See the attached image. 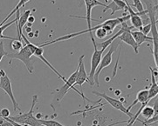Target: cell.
Instances as JSON below:
<instances>
[{
  "label": "cell",
  "mask_w": 158,
  "mask_h": 126,
  "mask_svg": "<svg viewBox=\"0 0 158 126\" xmlns=\"http://www.w3.org/2000/svg\"><path fill=\"white\" fill-rule=\"evenodd\" d=\"M147 6V15L149 17V23L151 25L150 32L152 33V43H153V53L155 65L158 66V32H157V4L153 5L151 0H143Z\"/></svg>",
  "instance_id": "1"
},
{
  "label": "cell",
  "mask_w": 158,
  "mask_h": 126,
  "mask_svg": "<svg viewBox=\"0 0 158 126\" xmlns=\"http://www.w3.org/2000/svg\"><path fill=\"white\" fill-rule=\"evenodd\" d=\"M0 89H2L3 91H5V93L9 96V97L11 100L12 103V105H13V110L14 111H21L20 107L19 106V104L16 100L14 94H13V91H12V87H11V82H10V77L8 76H5L4 77H1L0 78Z\"/></svg>",
  "instance_id": "8"
},
{
  "label": "cell",
  "mask_w": 158,
  "mask_h": 126,
  "mask_svg": "<svg viewBox=\"0 0 158 126\" xmlns=\"http://www.w3.org/2000/svg\"><path fill=\"white\" fill-rule=\"evenodd\" d=\"M84 55H81L79 58V65H78V71H77V77H76V82H75V85H79L82 87L83 84L88 82V76L86 72L85 69V65H84Z\"/></svg>",
  "instance_id": "9"
},
{
  "label": "cell",
  "mask_w": 158,
  "mask_h": 126,
  "mask_svg": "<svg viewBox=\"0 0 158 126\" xmlns=\"http://www.w3.org/2000/svg\"><path fill=\"white\" fill-rule=\"evenodd\" d=\"M29 1H31V0H19V3H18V4H17V5L15 6V8H14L13 10H11L10 13H9V15L7 16V17L5 18V19H4V20H3L2 22H1V23H0V26H1V25H5V23H6V21L8 20V19L10 18V17H11V16L13 15L14 13H16V12H17L18 10H19V9H20L21 7H24V6H25V5H26V4L28 3V2H29Z\"/></svg>",
  "instance_id": "16"
},
{
  "label": "cell",
  "mask_w": 158,
  "mask_h": 126,
  "mask_svg": "<svg viewBox=\"0 0 158 126\" xmlns=\"http://www.w3.org/2000/svg\"><path fill=\"white\" fill-rule=\"evenodd\" d=\"M85 2V5H86V18L87 22V29H90L92 27L91 25V22H92V18H91V14H92V10L98 5H101L102 7H105L106 5L101 3L98 0H84Z\"/></svg>",
  "instance_id": "10"
},
{
  "label": "cell",
  "mask_w": 158,
  "mask_h": 126,
  "mask_svg": "<svg viewBox=\"0 0 158 126\" xmlns=\"http://www.w3.org/2000/svg\"><path fill=\"white\" fill-rule=\"evenodd\" d=\"M51 3L52 4H54L55 3V0H51Z\"/></svg>",
  "instance_id": "29"
},
{
  "label": "cell",
  "mask_w": 158,
  "mask_h": 126,
  "mask_svg": "<svg viewBox=\"0 0 158 126\" xmlns=\"http://www.w3.org/2000/svg\"><path fill=\"white\" fill-rule=\"evenodd\" d=\"M43 54H44V49H43V47H40V46H39L38 45H37V47H36L35 50H34L33 56H35V57H37L38 58H40V59H41V60L43 61V62H44V63L46 64V65L48 66V67H49V68L51 69L52 71H53V72H54V73H55V74H56V75L58 76V77H60V79H61V80L64 81V83H65V82H66V78H65V77H63V76H62L61 74H60V73L59 72V71H57L56 69H55V68H54L53 66L51 64H50V63L48 62V60H47L46 57H44V55H43Z\"/></svg>",
  "instance_id": "12"
},
{
  "label": "cell",
  "mask_w": 158,
  "mask_h": 126,
  "mask_svg": "<svg viewBox=\"0 0 158 126\" xmlns=\"http://www.w3.org/2000/svg\"><path fill=\"white\" fill-rule=\"evenodd\" d=\"M126 3H127V11H128V15H129V19H130V22L132 24V27L140 30L143 26V23H144L142 19V18H141V14L134 11V10L130 7L129 4L127 3V0H126Z\"/></svg>",
  "instance_id": "11"
},
{
  "label": "cell",
  "mask_w": 158,
  "mask_h": 126,
  "mask_svg": "<svg viewBox=\"0 0 158 126\" xmlns=\"http://www.w3.org/2000/svg\"><path fill=\"white\" fill-rule=\"evenodd\" d=\"M119 46V43L116 42V39L112 42V44L109 45V50H107V52L104 56H102V60L100 62V65L97 68L96 71L94 76V82H95L97 86L100 85V82H99V76L101 74V72L104 68H106L107 66H109L112 63V56L113 53L116 50L117 47Z\"/></svg>",
  "instance_id": "4"
},
{
  "label": "cell",
  "mask_w": 158,
  "mask_h": 126,
  "mask_svg": "<svg viewBox=\"0 0 158 126\" xmlns=\"http://www.w3.org/2000/svg\"><path fill=\"white\" fill-rule=\"evenodd\" d=\"M148 102H149V100H148V89H145V90H143V91H140L137 93V95H136V98H135V100L134 101L132 104H131V105L127 108V110H128V111H130V109L133 108V107L137 103H141V104H144V103H146V104H148Z\"/></svg>",
  "instance_id": "14"
},
{
  "label": "cell",
  "mask_w": 158,
  "mask_h": 126,
  "mask_svg": "<svg viewBox=\"0 0 158 126\" xmlns=\"http://www.w3.org/2000/svg\"><path fill=\"white\" fill-rule=\"evenodd\" d=\"M150 30H151V25H150V23H149L148 25H143V27H142L139 30H140L142 33H143L144 35L148 36V34H149V32H150Z\"/></svg>",
  "instance_id": "23"
},
{
  "label": "cell",
  "mask_w": 158,
  "mask_h": 126,
  "mask_svg": "<svg viewBox=\"0 0 158 126\" xmlns=\"http://www.w3.org/2000/svg\"><path fill=\"white\" fill-rule=\"evenodd\" d=\"M23 46L24 45H23L22 41L19 40L17 38H14L13 40H11V42H10V48L13 50H16L17 52L19 51L23 48Z\"/></svg>",
  "instance_id": "21"
},
{
  "label": "cell",
  "mask_w": 158,
  "mask_h": 126,
  "mask_svg": "<svg viewBox=\"0 0 158 126\" xmlns=\"http://www.w3.org/2000/svg\"><path fill=\"white\" fill-rule=\"evenodd\" d=\"M39 120L41 124L44 126H65L56 120H44V119H39Z\"/></svg>",
  "instance_id": "22"
},
{
  "label": "cell",
  "mask_w": 158,
  "mask_h": 126,
  "mask_svg": "<svg viewBox=\"0 0 158 126\" xmlns=\"http://www.w3.org/2000/svg\"><path fill=\"white\" fill-rule=\"evenodd\" d=\"M93 94H94L95 96H100L101 98H103V99H105V100L107 101V103L110 104V105L112 106L113 108H114V109H116L118 111H122L123 113L124 114H126L127 116H128V118L129 119H131L134 116V114L130 112V111H128L127 110V108L125 107V105L123 104V103L122 101L118 100V99H115V98H113L111 96H107L106 93H101V92H97V91H92ZM128 119V120H129Z\"/></svg>",
  "instance_id": "7"
},
{
  "label": "cell",
  "mask_w": 158,
  "mask_h": 126,
  "mask_svg": "<svg viewBox=\"0 0 158 126\" xmlns=\"http://www.w3.org/2000/svg\"><path fill=\"white\" fill-rule=\"evenodd\" d=\"M127 121H122V122H117V123H114V124H109L107 126H115L118 125V124H124V123H127Z\"/></svg>",
  "instance_id": "27"
},
{
  "label": "cell",
  "mask_w": 158,
  "mask_h": 126,
  "mask_svg": "<svg viewBox=\"0 0 158 126\" xmlns=\"http://www.w3.org/2000/svg\"><path fill=\"white\" fill-rule=\"evenodd\" d=\"M140 115H142L145 119L151 118L155 115V111H154L153 107H151V106L149 105H145L143 108Z\"/></svg>",
  "instance_id": "18"
},
{
  "label": "cell",
  "mask_w": 158,
  "mask_h": 126,
  "mask_svg": "<svg viewBox=\"0 0 158 126\" xmlns=\"http://www.w3.org/2000/svg\"><path fill=\"white\" fill-rule=\"evenodd\" d=\"M10 111L7 108L0 109V118H5L10 116Z\"/></svg>",
  "instance_id": "24"
},
{
  "label": "cell",
  "mask_w": 158,
  "mask_h": 126,
  "mask_svg": "<svg viewBox=\"0 0 158 126\" xmlns=\"http://www.w3.org/2000/svg\"><path fill=\"white\" fill-rule=\"evenodd\" d=\"M19 14H20V12H19V10H18V11H17V14H16V15H17V18H16L14 20L10 21V22L8 23V24H5V25H3L0 26V39H10V40H13V39H14L13 37H7V36L3 35V32H4V30H5L6 28H8V27L10 26L12 24H14L16 21L19 19Z\"/></svg>",
  "instance_id": "17"
},
{
  "label": "cell",
  "mask_w": 158,
  "mask_h": 126,
  "mask_svg": "<svg viewBox=\"0 0 158 126\" xmlns=\"http://www.w3.org/2000/svg\"><path fill=\"white\" fill-rule=\"evenodd\" d=\"M7 57L10 58L9 61V65L11 64V61L14 59H19L25 65L29 73H32L34 71V60H32V56L33 52L31 51V48L29 46L26 45L23 46V48L19 51L16 52V53H7Z\"/></svg>",
  "instance_id": "3"
},
{
  "label": "cell",
  "mask_w": 158,
  "mask_h": 126,
  "mask_svg": "<svg viewBox=\"0 0 158 126\" xmlns=\"http://www.w3.org/2000/svg\"><path fill=\"white\" fill-rule=\"evenodd\" d=\"M107 10H111V14H110V16H113L116 11H118V10H123V9L115 2L112 1L109 5H106L105 9L103 10V12H106Z\"/></svg>",
  "instance_id": "20"
},
{
  "label": "cell",
  "mask_w": 158,
  "mask_h": 126,
  "mask_svg": "<svg viewBox=\"0 0 158 126\" xmlns=\"http://www.w3.org/2000/svg\"><path fill=\"white\" fill-rule=\"evenodd\" d=\"M34 21H35V18H34V17H33L32 15H31L30 17H29V18H28V20H27V22H30V23H31V24H32Z\"/></svg>",
  "instance_id": "26"
},
{
  "label": "cell",
  "mask_w": 158,
  "mask_h": 126,
  "mask_svg": "<svg viewBox=\"0 0 158 126\" xmlns=\"http://www.w3.org/2000/svg\"><path fill=\"white\" fill-rule=\"evenodd\" d=\"M5 76H6L5 71H4V70H2V69H0V78H1V77H4Z\"/></svg>",
  "instance_id": "28"
},
{
  "label": "cell",
  "mask_w": 158,
  "mask_h": 126,
  "mask_svg": "<svg viewBox=\"0 0 158 126\" xmlns=\"http://www.w3.org/2000/svg\"><path fill=\"white\" fill-rule=\"evenodd\" d=\"M77 71H78V68H77L76 70L74 71V72H73V74L70 75V77L67 78L65 82V84H64V85L61 86L59 90H57V101L58 102H60V101H61L63 98H64V96H66V94L68 92L69 90H71L73 89L74 91H76L78 94H80V96H81L82 98L84 99V100H86L87 99V101H89V102H92L91 100H89L88 98H87L86 96H84V94L81 93V91H79L77 90L76 88L74 87L75 85V82H76V77H77Z\"/></svg>",
  "instance_id": "5"
},
{
  "label": "cell",
  "mask_w": 158,
  "mask_h": 126,
  "mask_svg": "<svg viewBox=\"0 0 158 126\" xmlns=\"http://www.w3.org/2000/svg\"><path fill=\"white\" fill-rule=\"evenodd\" d=\"M37 103H38V96L34 95L32 96V102H31V108L29 111L25 113H22L20 115H18V116H9L8 118L15 123L20 124L25 126H44L40 123L39 118H37L33 115V109H34Z\"/></svg>",
  "instance_id": "2"
},
{
  "label": "cell",
  "mask_w": 158,
  "mask_h": 126,
  "mask_svg": "<svg viewBox=\"0 0 158 126\" xmlns=\"http://www.w3.org/2000/svg\"><path fill=\"white\" fill-rule=\"evenodd\" d=\"M90 34V37L92 39L93 45H94V53L92 55V58H91V68H90V71H89V76H88V83L90 84V85H94V73L96 71L98 66L100 65V62L102 60V55H103V52L105 51L104 49H97L96 46H95V40L94 38V36H93L92 32L89 33Z\"/></svg>",
  "instance_id": "6"
},
{
  "label": "cell",
  "mask_w": 158,
  "mask_h": 126,
  "mask_svg": "<svg viewBox=\"0 0 158 126\" xmlns=\"http://www.w3.org/2000/svg\"><path fill=\"white\" fill-rule=\"evenodd\" d=\"M0 126H14L10 121H7L5 119H0Z\"/></svg>",
  "instance_id": "25"
},
{
  "label": "cell",
  "mask_w": 158,
  "mask_h": 126,
  "mask_svg": "<svg viewBox=\"0 0 158 126\" xmlns=\"http://www.w3.org/2000/svg\"><path fill=\"white\" fill-rule=\"evenodd\" d=\"M133 5L137 10L138 13H140L141 15H147L148 11L146 10V8H144L142 0H133Z\"/></svg>",
  "instance_id": "19"
},
{
  "label": "cell",
  "mask_w": 158,
  "mask_h": 126,
  "mask_svg": "<svg viewBox=\"0 0 158 126\" xmlns=\"http://www.w3.org/2000/svg\"><path fill=\"white\" fill-rule=\"evenodd\" d=\"M130 32H131V35L134 37V39L135 41V43L137 44L138 46L143 45L145 42H152L151 37L144 35L140 30H131Z\"/></svg>",
  "instance_id": "15"
},
{
  "label": "cell",
  "mask_w": 158,
  "mask_h": 126,
  "mask_svg": "<svg viewBox=\"0 0 158 126\" xmlns=\"http://www.w3.org/2000/svg\"><path fill=\"white\" fill-rule=\"evenodd\" d=\"M31 10H26L23 15H19V19L16 21V26H17V35L18 39L21 41V35L23 34V28L26 25V22L28 20V18L31 16Z\"/></svg>",
  "instance_id": "13"
}]
</instances>
